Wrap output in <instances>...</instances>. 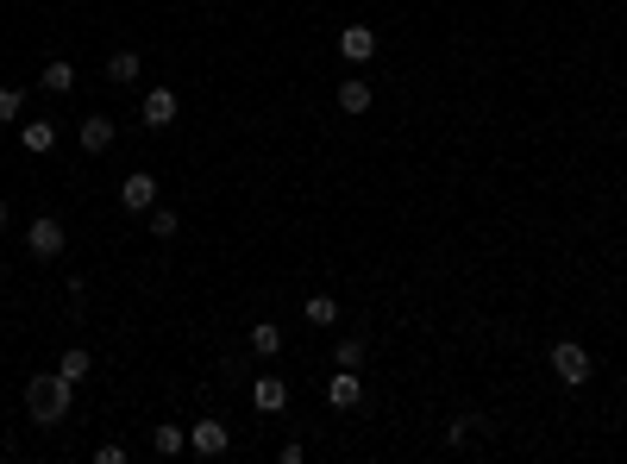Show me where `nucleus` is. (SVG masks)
<instances>
[{
    "instance_id": "1",
    "label": "nucleus",
    "mask_w": 627,
    "mask_h": 464,
    "mask_svg": "<svg viewBox=\"0 0 627 464\" xmlns=\"http://www.w3.org/2000/svg\"><path fill=\"white\" fill-rule=\"evenodd\" d=\"M69 408H76V383H69L63 370H44V377L26 383V414H32L38 427H63Z\"/></svg>"
},
{
    "instance_id": "2",
    "label": "nucleus",
    "mask_w": 627,
    "mask_h": 464,
    "mask_svg": "<svg viewBox=\"0 0 627 464\" xmlns=\"http://www.w3.org/2000/svg\"><path fill=\"white\" fill-rule=\"evenodd\" d=\"M63 245H69V226L57 220V214H38L32 226H26V251L38 264H51V258H63Z\"/></svg>"
},
{
    "instance_id": "3",
    "label": "nucleus",
    "mask_w": 627,
    "mask_h": 464,
    "mask_svg": "<svg viewBox=\"0 0 627 464\" xmlns=\"http://www.w3.org/2000/svg\"><path fill=\"white\" fill-rule=\"evenodd\" d=\"M552 370H559L565 389H584L590 383V352L577 339H559V345H552Z\"/></svg>"
},
{
    "instance_id": "4",
    "label": "nucleus",
    "mask_w": 627,
    "mask_h": 464,
    "mask_svg": "<svg viewBox=\"0 0 627 464\" xmlns=\"http://www.w3.org/2000/svg\"><path fill=\"white\" fill-rule=\"evenodd\" d=\"M176 113H182V101H176V88H145V101H138V120H145L151 132H164V126H176Z\"/></svg>"
},
{
    "instance_id": "5",
    "label": "nucleus",
    "mask_w": 627,
    "mask_h": 464,
    "mask_svg": "<svg viewBox=\"0 0 627 464\" xmlns=\"http://www.w3.org/2000/svg\"><path fill=\"white\" fill-rule=\"evenodd\" d=\"M245 396H251V408H258V414H283L289 408V383L276 377V370H264V377H251Z\"/></svg>"
},
{
    "instance_id": "6",
    "label": "nucleus",
    "mask_w": 627,
    "mask_h": 464,
    "mask_svg": "<svg viewBox=\"0 0 627 464\" xmlns=\"http://www.w3.org/2000/svg\"><path fill=\"white\" fill-rule=\"evenodd\" d=\"M120 207H126V214H151V207H157V176L151 170H132L120 182Z\"/></svg>"
},
{
    "instance_id": "7",
    "label": "nucleus",
    "mask_w": 627,
    "mask_h": 464,
    "mask_svg": "<svg viewBox=\"0 0 627 464\" xmlns=\"http://www.w3.org/2000/svg\"><path fill=\"white\" fill-rule=\"evenodd\" d=\"M189 452L220 458V452H232V433H226L220 421H195V427H189Z\"/></svg>"
},
{
    "instance_id": "8",
    "label": "nucleus",
    "mask_w": 627,
    "mask_h": 464,
    "mask_svg": "<svg viewBox=\"0 0 627 464\" xmlns=\"http://www.w3.org/2000/svg\"><path fill=\"white\" fill-rule=\"evenodd\" d=\"M113 138H120V126H113L107 113H88V120H82V151H88V157H107Z\"/></svg>"
},
{
    "instance_id": "9",
    "label": "nucleus",
    "mask_w": 627,
    "mask_h": 464,
    "mask_svg": "<svg viewBox=\"0 0 627 464\" xmlns=\"http://www.w3.org/2000/svg\"><path fill=\"white\" fill-rule=\"evenodd\" d=\"M364 402V377H358V370H333V383H327V408H358Z\"/></svg>"
},
{
    "instance_id": "10",
    "label": "nucleus",
    "mask_w": 627,
    "mask_h": 464,
    "mask_svg": "<svg viewBox=\"0 0 627 464\" xmlns=\"http://www.w3.org/2000/svg\"><path fill=\"white\" fill-rule=\"evenodd\" d=\"M339 57L345 63H370V57H377V32H370V26H345L339 32Z\"/></svg>"
},
{
    "instance_id": "11",
    "label": "nucleus",
    "mask_w": 627,
    "mask_h": 464,
    "mask_svg": "<svg viewBox=\"0 0 627 464\" xmlns=\"http://www.w3.org/2000/svg\"><path fill=\"white\" fill-rule=\"evenodd\" d=\"M370 107H377V88H370L364 76H345L339 82V113H352V120H358V113H370Z\"/></svg>"
},
{
    "instance_id": "12",
    "label": "nucleus",
    "mask_w": 627,
    "mask_h": 464,
    "mask_svg": "<svg viewBox=\"0 0 627 464\" xmlns=\"http://www.w3.org/2000/svg\"><path fill=\"white\" fill-rule=\"evenodd\" d=\"M38 88H44V95H69V88H76V63H69V57H51V63L38 69Z\"/></svg>"
},
{
    "instance_id": "13",
    "label": "nucleus",
    "mask_w": 627,
    "mask_h": 464,
    "mask_svg": "<svg viewBox=\"0 0 627 464\" xmlns=\"http://www.w3.org/2000/svg\"><path fill=\"white\" fill-rule=\"evenodd\" d=\"M138 76H145V57H138V51H113V57H107V82L132 88Z\"/></svg>"
},
{
    "instance_id": "14",
    "label": "nucleus",
    "mask_w": 627,
    "mask_h": 464,
    "mask_svg": "<svg viewBox=\"0 0 627 464\" xmlns=\"http://www.w3.org/2000/svg\"><path fill=\"white\" fill-rule=\"evenodd\" d=\"M19 145H26L32 157H44V151L57 145V126L51 120H26V126H19Z\"/></svg>"
},
{
    "instance_id": "15",
    "label": "nucleus",
    "mask_w": 627,
    "mask_h": 464,
    "mask_svg": "<svg viewBox=\"0 0 627 464\" xmlns=\"http://www.w3.org/2000/svg\"><path fill=\"white\" fill-rule=\"evenodd\" d=\"M251 352L270 364L276 352H283V327H276V320H258V327H251Z\"/></svg>"
},
{
    "instance_id": "16",
    "label": "nucleus",
    "mask_w": 627,
    "mask_h": 464,
    "mask_svg": "<svg viewBox=\"0 0 627 464\" xmlns=\"http://www.w3.org/2000/svg\"><path fill=\"white\" fill-rule=\"evenodd\" d=\"M301 320H308V327H333V320H339V301H333V295H308V301H301Z\"/></svg>"
},
{
    "instance_id": "17",
    "label": "nucleus",
    "mask_w": 627,
    "mask_h": 464,
    "mask_svg": "<svg viewBox=\"0 0 627 464\" xmlns=\"http://www.w3.org/2000/svg\"><path fill=\"white\" fill-rule=\"evenodd\" d=\"M151 446H157V458H176V452H189V433H182V427H170V421H164V427H157V433H151Z\"/></svg>"
},
{
    "instance_id": "18",
    "label": "nucleus",
    "mask_w": 627,
    "mask_h": 464,
    "mask_svg": "<svg viewBox=\"0 0 627 464\" xmlns=\"http://www.w3.org/2000/svg\"><path fill=\"white\" fill-rule=\"evenodd\" d=\"M57 370H63V377H69V383H88V370H95V358H88V352H82V345H69V352H63V364H57Z\"/></svg>"
},
{
    "instance_id": "19",
    "label": "nucleus",
    "mask_w": 627,
    "mask_h": 464,
    "mask_svg": "<svg viewBox=\"0 0 627 464\" xmlns=\"http://www.w3.org/2000/svg\"><path fill=\"white\" fill-rule=\"evenodd\" d=\"M145 226H151V239H176V232H182V220L170 214V207H151V214H145Z\"/></svg>"
},
{
    "instance_id": "20",
    "label": "nucleus",
    "mask_w": 627,
    "mask_h": 464,
    "mask_svg": "<svg viewBox=\"0 0 627 464\" xmlns=\"http://www.w3.org/2000/svg\"><path fill=\"white\" fill-rule=\"evenodd\" d=\"M333 364H339V370H358V364H364V339H358V333L339 339V345H333Z\"/></svg>"
},
{
    "instance_id": "21",
    "label": "nucleus",
    "mask_w": 627,
    "mask_h": 464,
    "mask_svg": "<svg viewBox=\"0 0 627 464\" xmlns=\"http://www.w3.org/2000/svg\"><path fill=\"white\" fill-rule=\"evenodd\" d=\"M19 107H26V95H19V88H0V120H19Z\"/></svg>"
},
{
    "instance_id": "22",
    "label": "nucleus",
    "mask_w": 627,
    "mask_h": 464,
    "mask_svg": "<svg viewBox=\"0 0 627 464\" xmlns=\"http://www.w3.org/2000/svg\"><path fill=\"white\" fill-rule=\"evenodd\" d=\"M95 458L101 464H126V446H113V439H107V446H95Z\"/></svg>"
},
{
    "instance_id": "23",
    "label": "nucleus",
    "mask_w": 627,
    "mask_h": 464,
    "mask_svg": "<svg viewBox=\"0 0 627 464\" xmlns=\"http://www.w3.org/2000/svg\"><path fill=\"white\" fill-rule=\"evenodd\" d=\"M7 220H13V214H7V201H0V232H7Z\"/></svg>"
}]
</instances>
